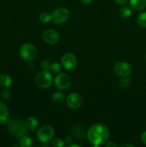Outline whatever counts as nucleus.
<instances>
[{"mask_svg":"<svg viewBox=\"0 0 146 147\" xmlns=\"http://www.w3.org/2000/svg\"><path fill=\"white\" fill-rule=\"evenodd\" d=\"M114 72L117 76L120 77H127L132 73V67L126 62L120 61L114 66Z\"/></svg>","mask_w":146,"mask_h":147,"instance_id":"0eeeda50","label":"nucleus"},{"mask_svg":"<svg viewBox=\"0 0 146 147\" xmlns=\"http://www.w3.org/2000/svg\"><path fill=\"white\" fill-rule=\"evenodd\" d=\"M10 96H11V92L9 91V90L6 88L2 90V92H1V97H2L3 99L7 100V99L9 98Z\"/></svg>","mask_w":146,"mask_h":147,"instance_id":"b1692460","label":"nucleus"},{"mask_svg":"<svg viewBox=\"0 0 146 147\" xmlns=\"http://www.w3.org/2000/svg\"><path fill=\"white\" fill-rule=\"evenodd\" d=\"M81 1L83 3V4H90V3H91L92 1V0H81Z\"/></svg>","mask_w":146,"mask_h":147,"instance_id":"c85d7f7f","label":"nucleus"},{"mask_svg":"<svg viewBox=\"0 0 146 147\" xmlns=\"http://www.w3.org/2000/svg\"><path fill=\"white\" fill-rule=\"evenodd\" d=\"M11 83H12V80L9 75L5 73L0 74V86L4 88H7L11 86Z\"/></svg>","mask_w":146,"mask_h":147,"instance_id":"ddd939ff","label":"nucleus"},{"mask_svg":"<svg viewBox=\"0 0 146 147\" xmlns=\"http://www.w3.org/2000/svg\"><path fill=\"white\" fill-rule=\"evenodd\" d=\"M54 129L50 125H44L37 132V137L42 143L47 144L50 142L54 136Z\"/></svg>","mask_w":146,"mask_h":147,"instance_id":"7ed1b4c3","label":"nucleus"},{"mask_svg":"<svg viewBox=\"0 0 146 147\" xmlns=\"http://www.w3.org/2000/svg\"><path fill=\"white\" fill-rule=\"evenodd\" d=\"M33 144L31 138L29 136H23L20 139L19 146L21 147H30Z\"/></svg>","mask_w":146,"mask_h":147,"instance_id":"dca6fc26","label":"nucleus"},{"mask_svg":"<svg viewBox=\"0 0 146 147\" xmlns=\"http://www.w3.org/2000/svg\"><path fill=\"white\" fill-rule=\"evenodd\" d=\"M36 83L42 88H47L52 85L53 81L52 76L47 70H42L36 77Z\"/></svg>","mask_w":146,"mask_h":147,"instance_id":"39448f33","label":"nucleus"},{"mask_svg":"<svg viewBox=\"0 0 146 147\" xmlns=\"http://www.w3.org/2000/svg\"><path fill=\"white\" fill-rule=\"evenodd\" d=\"M131 8L136 11H140L146 7V0H130Z\"/></svg>","mask_w":146,"mask_h":147,"instance_id":"2eb2a0df","label":"nucleus"},{"mask_svg":"<svg viewBox=\"0 0 146 147\" xmlns=\"http://www.w3.org/2000/svg\"><path fill=\"white\" fill-rule=\"evenodd\" d=\"M141 141L143 144H146V131L141 134Z\"/></svg>","mask_w":146,"mask_h":147,"instance_id":"bb28decb","label":"nucleus"},{"mask_svg":"<svg viewBox=\"0 0 146 147\" xmlns=\"http://www.w3.org/2000/svg\"><path fill=\"white\" fill-rule=\"evenodd\" d=\"M82 98L77 93H71L67 98V104L70 109H77L82 106Z\"/></svg>","mask_w":146,"mask_h":147,"instance_id":"9d476101","label":"nucleus"},{"mask_svg":"<svg viewBox=\"0 0 146 147\" xmlns=\"http://www.w3.org/2000/svg\"><path fill=\"white\" fill-rule=\"evenodd\" d=\"M137 22L140 27L145 28L146 27V11L141 13L140 15L137 17Z\"/></svg>","mask_w":146,"mask_h":147,"instance_id":"a211bd4d","label":"nucleus"},{"mask_svg":"<svg viewBox=\"0 0 146 147\" xmlns=\"http://www.w3.org/2000/svg\"><path fill=\"white\" fill-rule=\"evenodd\" d=\"M19 55L21 58L27 61H31L37 57V51L35 47L29 43L23 44L19 48Z\"/></svg>","mask_w":146,"mask_h":147,"instance_id":"f03ea898","label":"nucleus"},{"mask_svg":"<svg viewBox=\"0 0 146 147\" xmlns=\"http://www.w3.org/2000/svg\"><path fill=\"white\" fill-rule=\"evenodd\" d=\"M69 146H77V147L80 146V145H78V144H70V145H69Z\"/></svg>","mask_w":146,"mask_h":147,"instance_id":"7c9ffc66","label":"nucleus"},{"mask_svg":"<svg viewBox=\"0 0 146 147\" xmlns=\"http://www.w3.org/2000/svg\"><path fill=\"white\" fill-rule=\"evenodd\" d=\"M26 127V126H25ZM24 127V125L22 121L18 119L15 120H11L9 121L8 125L9 130L10 133L14 136L15 137H21V136H24L26 133V128Z\"/></svg>","mask_w":146,"mask_h":147,"instance_id":"20e7f679","label":"nucleus"},{"mask_svg":"<svg viewBox=\"0 0 146 147\" xmlns=\"http://www.w3.org/2000/svg\"><path fill=\"white\" fill-rule=\"evenodd\" d=\"M121 146L122 147H123V146H129V147H130V146H132V147H133L134 146H133V145H132V144H122L121 145Z\"/></svg>","mask_w":146,"mask_h":147,"instance_id":"c756f323","label":"nucleus"},{"mask_svg":"<svg viewBox=\"0 0 146 147\" xmlns=\"http://www.w3.org/2000/svg\"><path fill=\"white\" fill-rule=\"evenodd\" d=\"M50 64L47 60H44V61L41 64V68L42 69V70H47L48 71L50 70Z\"/></svg>","mask_w":146,"mask_h":147,"instance_id":"393cba45","label":"nucleus"},{"mask_svg":"<svg viewBox=\"0 0 146 147\" xmlns=\"http://www.w3.org/2000/svg\"><path fill=\"white\" fill-rule=\"evenodd\" d=\"M120 16H121L123 18H129L132 14V10L129 7H123V8H121V9H120Z\"/></svg>","mask_w":146,"mask_h":147,"instance_id":"6ab92c4d","label":"nucleus"},{"mask_svg":"<svg viewBox=\"0 0 146 147\" xmlns=\"http://www.w3.org/2000/svg\"><path fill=\"white\" fill-rule=\"evenodd\" d=\"M105 146H107V147H116L117 146V144H116L115 143V142H107V144H105Z\"/></svg>","mask_w":146,"mask_h":147,"instance_id":"cd10ccee","label":"nucleus"},{"mask_svg":"<svg viewBox=\"0 0 146 147\" xmlns=\"http://www.w3.org/2000/svg\"><path fill=\"white\" fill-rule=\"evenodd\" d=\"M62 64L64 69L67 70H72L76 67L77 64L75 55L72 53H66L63 55L61 59Z\"/></svg>","mask_w":146,"mask_h":147,"instance_id":"6e6552de","label":"nucleus"},{"mask_svg":"<svg viewBox=\"0 0 146 147\" xmlns=\"http://www.w3.org/2000/svg\"><path fill=\"white\" fill-rule=\"evenodd\" d=\"M24 125H25L26 128L27 129H29L30 131H34L35 129H37V128L38 127L39 121L35 117H34V116H30V117H29L26 120Z\"/></svg>","mask_w":146,"mask_h":147,"instance_id":"4468645a","label":"nucleus"},{"mask_svg":"<svg viewBox=\"0 0 146 147\" xmlns=\"http://www.w3.org/2000/svg\"><path fill=\"white\" fill-rule=\"evenodd\" d=\"M115 1L117 4H120V5H125V4H127L128 0H115Z\"/></svg>","mask_w":146,"mask_h":147,"instance_id":"a878e982","label":"nucleus"},{"mask_svg":"<svg viewBox=\"0 0 146 147\" xmlns=\"http://www.w3.org/2000/svg\"><path fill=\"white\" fill-rule=\"evenodd\" d=\"M50 70L52 73H55V74H57V73H60V70H61V67H60V65L59 63H53L50 65Z\"/></svg>","mask_w":146,"mask_h":147,"instance_id":"4be33fe9","label":"nucleus"},{"mask_svg":"<svg viewBox=\"0 0 146 147\" xmlns=\"http://www.w3.org/2000/svg\"><path fill=\"white\" fill-rule=\"evenodd\" d=\"M69 15H70V13L67 9L64 7L58 8L55 11H54V12L52 14V21L54 24H62L68 20Z\"/></svg>","mask_w":146,"mask_h":147,"instance_id":"423d86ee","label":"nucleus"},{"mask_svg":"<svg viewBox=\"0 0 146 147\" xmlns=\"http://www.w3.org/2000/svg\"><path fill=\"white\" fill-rule=\"evenodd\" d=\"M42 38L45 42L48 44H55L59 40V34L55 30H47L43 32Z\"/></svg>","mask_w":146,"mask_h":147,"instance_id":"9b49d317","label":"nucleus"},{"mask_svg":"<svg viewBox=\"0 0 146 147\" xmlns=\"http://www.w3.org/2000/svg\"><path fill=\"white\" fill-rule=\"evenodd\" d=\"M130 83H131V80L127 77H123V78L120 79L119 80V86H120L121 88L125 89L127 88H128L130 86Z\"/></svg>","mask_w":146,"mask_h":147,"instance_id":"aec40b11","label":"nucleus"},{"mask_svg":"<svg viewBox=\"0 0 146 147\" xmlns=\"http://www.w3.org/2000/svg\"><path fill=\"white\" fill-rule=\"evenodd\" d=\"M40 20L43 23H48L52 20V14L47 12H44L40 16Z\"/></svg>","mask_w":146,"mask_h":147,"instance_id":"412c9836","label":"nucleus"},{"mask_svg":"<svg viewBox=\"0 0 146 147\" xmlns=\"http://www.w3.org/2000/svg\"><path fill=\"white\" fill-rule=\"evenodd\" d=\"M87 137L90 144L94 146H100L105 143L108 139L109 130L104 124L96 123L88 129Z\"/></svg>","mask_w":146,"mask_h":147,"instance_id":"f257e3e1","label":"nucleus"},{"mask_svg":"<svg viewBox=\"0 0 146 147\" xmlns=\"http://www.w3.org/2000/svg\"><path fill=\"white\" fill-rule=\"evenodd\" d=\"M9 119V110L7 105L0 100V126L4 124Z\"/></svg>","mask_w":146,"mask_h":147,"instance_id":"f8f14e48","label":"nucleus"},{"mask_svg":"<svg viewBox=\"0 0 146 147\" xmlns=\"http://www.w3.org/2000/svg\"><path fill=\"white\" fill-rule=\"evenodd\" d=\"M52 146L54 147H62L64 146V142L61 139H55L53 140Z\"/></svg>","mask_w":146,"mask_h":147,"instance_id":"5701e85b","label":"nucleus"},{"mask_svg":"<svg viewBox=\"0 0 146 147\" xmlns=\"http://www.w3.org/2000/svg\"><path fill=\"white\" fill-rule=\"evenodd\" d=\"M54 83L57 88L66 89L71 84V78L67 74L60 73L54 78Z\"/></svg>","mask_w":146,"mask_h":147,"instance_id":"1a4fd4ad","label":"nucleus"},{"mask_svg":"<svg viewBox=\"0 0 146 147\" xmlns=\"http://www.w3.org/2000/svg\"><path fill=\"white\" fill-rule=\"evenodd\" d=\"M52 99L55 103H60L64 101V100L65 99V95L64 93L61 91H57L53 94L52 96Z\"/></svg>","mask_w":146,"mask_h":147,"instance_id":"f3484780","label":"nucleus"}]
</instances>
